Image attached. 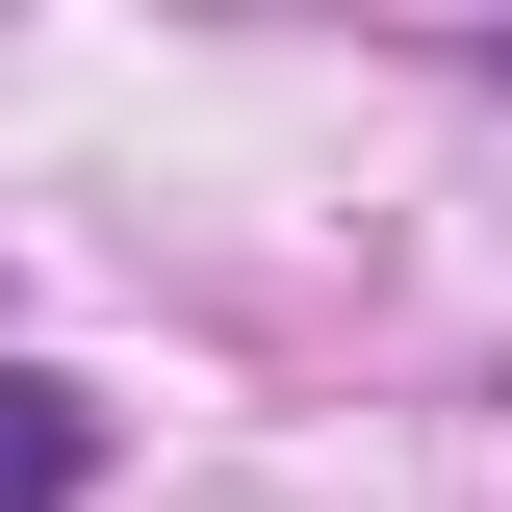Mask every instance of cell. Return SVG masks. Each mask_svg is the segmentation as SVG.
<instances>
[{
	"label": "cell",
	"mask_w": 512,
	"mask_h": 512,
	"mask_svg": "<svg viewBox=\"0 0 512 512\" xmlns=\"http://www.w3.org/2000/svg\"><path fill=\"white\" fill-rule=\"evenodd\" d=\"M0 512H77V384L0 359Z\"/></svg>",
	"instance_id": "obj_1"
}]
</instances>
